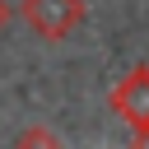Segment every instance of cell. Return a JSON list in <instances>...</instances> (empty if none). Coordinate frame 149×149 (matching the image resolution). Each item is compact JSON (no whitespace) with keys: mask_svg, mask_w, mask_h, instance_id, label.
<instances>
[{"mask_svg":"<svg viewBox=\"0 0 149 149\" xmlns=\"http://www.w3.org/2000/svg\"><path fill=\"white\" fill-rule=\"evenodd\" d=\"M107 102H112V112L130 126L135 144H149V65H130V70L116 79V88L107 93Z\"/></svg>","mask_w":149,"mask_h":149,"instance_id":"obj_1","label":"cell"},{"mask_svg":"<svg viewBox=\"0 0 149 149\" xmlns=\"http://www.w3.org/2000/svg\"><path fill=\"white\" fill-rule=\"evenodd\" d=\"M19 14L42 42H65L84 23V0H23Z\"/></svg>","mask_w":149,"mask_h":149,"instance_id":"obj_2","label":"cell"},{"mask_svg":"<svg viewBox=\"0 0 149 149\" xmlns=\"http://www.w3.org/2000/svg\"><path fill=\"white\" fill-rule=\"evenodd\" d=\"M23 144H56V135H47V130H28Z\"/></svg>","mask_w":149,"mask_h":149,"instance_id":"obj_3","label":"cell"},{"mask_svg":"<svg viewBox=\"0 0 149 149\" xmlns=\"http://www.w3.org/2000/svg\"><path fill=\"white\" fill-rule=\"evenodd\" d=\"M9 14H14V9H9V5H5V0H0V28H5V23H9Z\"/></svg>","mask_w":149,"mask_h":149,"instance_id":"obj_4","label":"cell"}]
</instances>
